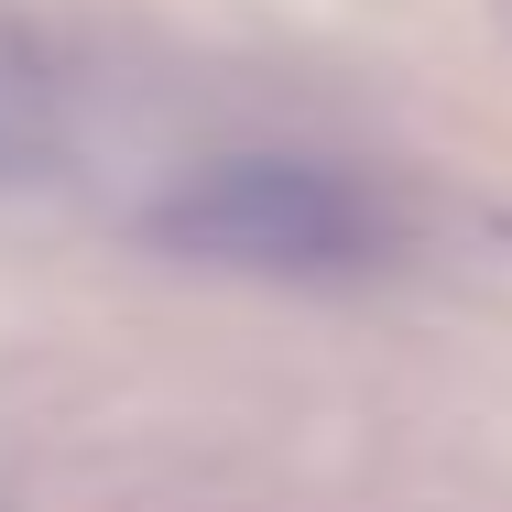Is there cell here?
<instances>
[{
	"instance_id": "obj_1",
	"label": "cell",
	"mask_w": 512,
	"mask_h": 512,
	"mask_svg": "<svg viewBox=\"0 0 512 512\" xmlns=\"http://www.w3.org/2000/svg\"><path fill=\"white\" fill-rule=\"evenodd\" d=\"M153 240L186 251V262H218V273H360L393 251V218L360 175L338 164H295V153H229L186 175L175 197L153 207Z\"/></svg>"
}]
</instances>
